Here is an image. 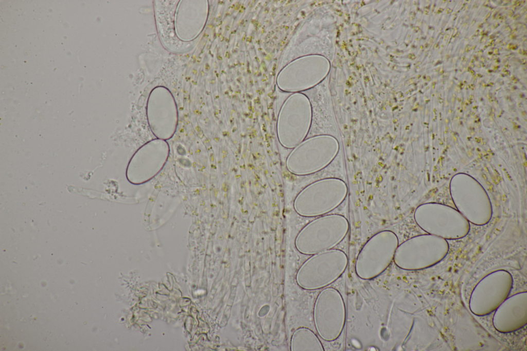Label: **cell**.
<instances>
[{"label":"cell","mask_w":527,"mask_h":351,"mask_svg":"<svg viewBox=\"0 0 527 351\" xmlns=\"http://www.w3.org/2000/svg\"><path fill=\"white\" fill-rule=\"evenodd\" d=\"M398 245L396 235L390 230L380 231L368 240L360 251L356 261L357 275L371 279L382 273L393 260Z\"/></svg>","instance_id":"obj_1"},{"label":"cell","mask_w":527,"mask_h":351,"mask_svg":"<svg viewBox=\"0 0 527 351\" xmlns=\"http://www.w3.org/2000/svg\"><path fill=\"white\" fill-rule=\"evenodd\" d=\"M349 228L348 220L340 214H326L312 221L307 229L315 238L313 252L334 248L343 240Z\"/></svg>","instance_id":"obj_2"}]
</instances>
